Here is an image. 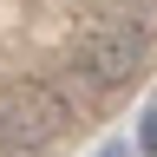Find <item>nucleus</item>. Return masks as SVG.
<instances>
[{"label":"nucleus","mask_w":157,"mask_h":157,"mask_svg":"<svg viewBox=\"0 0 157 157\" xmlns=\"http://www.w3.org/2000/svg\"><path fill=\"white\" fill-rule=\"evenodd\" d=\"M144 66H151V26L137 13H105V20H92V26L78 33V72H85L98 92L137 78Z\"/></svg>","instance_id":"f257e3e1"},{"label":"nucleus","mask_w":157,"mask_h":157,"mask_svg":"<svg viewBox=\"0 0 157 157\" xmlns=\"http://www.w3.org/2000/svg\"><path fill=\"white\" fill-rule=\"evenodd\" d=\"M137 151H144V157H157V98L144 105V118H137Z\"/></svg>","instance_id":"7ed1b4c3"},{"label":"nucleus","mask_w":157,"mask_h":157,"mask_svg":"<svg viewBox=\"0 0 157 157\" xmlns=\"http://www.w3.org/2000/svg\"><path fill=\"white\" fill-rule=\"evenodd\" d=\"M66 124H72V105L46 78H26V85H13L7 105H0V151L7 157H46L59 137H66Z\"/></svg>","instance_id":"f03ea898"},{"label":"nucleus","mask_w":157,"mask_h":157,"mask_svg":"<svg viewBox=\"0 0 157 157\" xmlns=\"http://www.w3.org/2000/svg\"><path fill=\"white\" fill-rule=\"evenodd\" d=\"M98 157H124V144H105V151H98Z\"/></svg>","instance_id":"20e7f679"}]
</instances>
